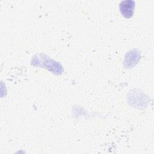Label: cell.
Segmentation results:
<instances>
[{
    "instance_id": "obj_1",
    "label": "cell",
    "mask_w": 154,
    "mask_h": 154,
    "mask_svg": "<svg viewBox=\"0 0 154 154\" xmlns=\"http://www.w3.org/2000/svg\"><path fill=\"white\" fill-rule=\"evenodd\" d=\"M134 7L135 2L133 1H123L120 4V11L122 14L126 18L132 17L134 13Z\"/></svg>"
},
{
    "instance_id": "obj_2",
    "label": "cell",
    "mask_w": 154,
    "mask_h": 154,
    "mask_svg": "<svg viewBox=\"0 0 154 154\" xmlns=\"http://www.w3.org/2000/svg\"><path fill=\"white\" fill-rule=\"evenodd\" d=\"M128 54L131 57V58H125V60L126 61V64H128V66H131V64H133V66H134V64H135V63H137L138 61L139 58H134V57L140 56L138 53H137V52H134V51H131V52H129Z\"/></svg>"
}]
</instances>
